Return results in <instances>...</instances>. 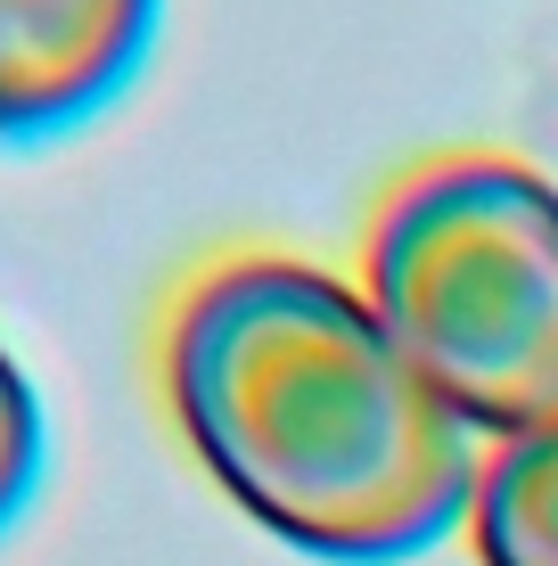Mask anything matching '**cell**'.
I'll list each match as a JSON object with an SVG mask.
<instances>
[{
  "mask_svg": "<svg viewBox=\"0 0 558 566\" xmlns=\"http://www.w3.org/2000/svg\"><path fill=\"white\" fill-rule=\"evenodd\" d=\"M165 402L206 476L304 558H419L476 501V427L354 280L296 255H230L181 287Z\"/></svg>",
  "mask_w": 558,
  "mask_h": 566,
  "instance_id": "1",
  "label": "cell"
},
{
  "mask_svg": "<svg viewBox=\"0 0 558 566\" xmlns=\"http://www.w3.org/2000/svg\"><path fill=\"white\" fill-rule=\"evenodd\" d=\"M361 296L476 436L558 411V181L517 156H435L387 189Z\"/></svg>",
  "mask_w": 558,
  "mask_h": 566,
  "instance_id": "2",
  "label": "cell"
},
{
  "mask_svg": "<svg viewBox=\"0 0 558 566\" xmlns=\"http://www.w3.org/2000/svg\"><path fill=\"white\" fill-rule=\"evenodd\" d=\"M165 0H0V140H57L131 91Z\"/></svg>",
  "mask_w": 558,
  "mask_h": 566,
  "instance_id": "3",
  "label": "cell"
},
{
  "mask_svg": "<svg viewBox=\"0 0 558 566\" xmlns=\"http://www.w3.org/2000/svg\"><path fill=\"white\" fill-rule=\"evenodd\" d=\"M476 566H558V411L493 436L468 501Z\"/></svg>",
  "mask_w": 558,
  "mask_h": 566,
  "instance_id": "4",
  "label": "cell"
},
{
  "mask_svg": "<svg viewBox=\"0 0 558 566\" xmlns=\"http://www.w3.org/2000/svg\"><path fill=\"white\" fill-rule=\"evenodd\" d=\"M42 460H50V427H42V395H33L25 361L0 345V534L25 517L33 484H42Z\"/></svg>",
  "mask_w": 558,
  "mask_h": 566,
  "instance_id": "5",
  "label": "cell"
}]
</instances>
